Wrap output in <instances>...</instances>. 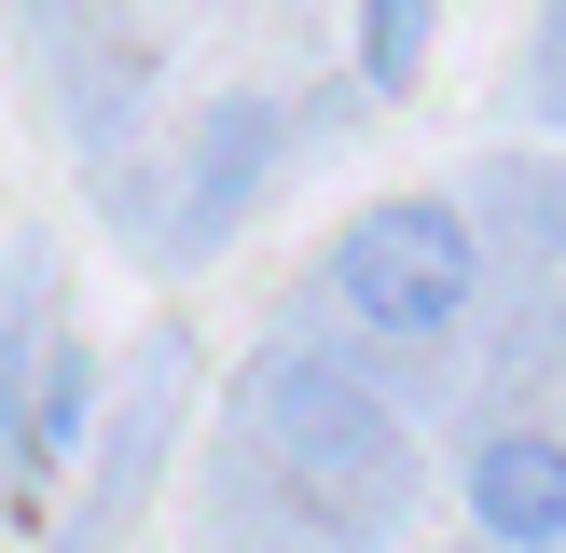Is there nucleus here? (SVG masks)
I'll return each mask as SVG.
<instances>
[{"label": "nucleus", "instance_id": "obj_8", "mask_svg": "<svg viewBox=\"0 0 566 553\" xmlns=\"http://www.w3.org/2000/svg\"><path fill=\"white\" fill-rule=\"evenodd\" d=\"M235 553H346V540H318V525H276V540H235Z\"/></svg>", "mask_w": 566, "mask_h": 553}, {"label": "nucleus", "instance_id": "obj_6", "mask_svg": "<svg viewBox=\"0 0 566 553\" xmlns=\"http://www.w3.org/2000/svg\"><path fill=\"white\" fill-rule=\"evenodd\" d=\"M55 55H70V138L97 180H125V138H138V97H153V42L138 28H55Z\"/></svg>", "mask_w": 566, "mask_h": 553}, {"label": "nucleus", "instance_id": "obj_5", "mask_svg": "<svg viewBox=\"0 0 566 553\" xmlns=\"http://www.w3.org/2000/svg\"><path fill=\"white\" fill-rule=\"evenodd\" d=\"M470 525L497 553H566V442L553 429H484L470 442Z\"/></svg>", "mask_w": 566, "mask_h": 553}, {"label": "nucleus", "instance_id": "obj_1", "mask_svg": "<svg viewBox=\"0 0 566 553\" xmlns=\"http://www.w3.org/2000/svg\"><path fill=\"white\" fill-rule=\"evenodd\" d=\"M249 429H263L276 498H291L318 540H346V553L401 540V512H415V429H401V401H387L359 359L276 346L263 374H249Z\"/></svg>", "mask_w": 566, "mask_h": 553}, {"label": "nucleus", "instance_id": "obj_3", "mask_svg": "<svg viewBox=\"0 0 566 553\" xmlns=\"http://www.w3.org/2000/svg\"><path fill=\"white\" fill-rule=\"evenodd\" d=\"M83 415H97V374H83V346L55 332V276L14 304V332H0V457H14V498H42L55 470L83 457Z\"/></svg>", "mask_w": 566, "mask_h": 553}, {"label": "nucleus", "instance_id": "obj_2", "mask_svg": "<svg viewBox=\"0 0 566 553\" xmlns=\"http://www.w3.org/2000/svg\"><path fill=\"white\" fill-rule=\"evenodd\" d=\"M318 291L346 304L359 332H401V346H429V332L470 319V291H484V249H470V221L442 208V194H374V208L332 236Z\"/></svg>", "mask_w": 566, "mask_h": 553}, {"label": "nucleus", "instance_id": "obj_7", "mask_svg": "<svg viewBox=\"0 0 566 553\" xmlns=\"http://www.w3.org/2000/svg\"><path fill=\"white\" fill-rule=\"evenodd\" d=\"M415 55H429V14H415V0L359 14V83H374V97H401V83H415Z\"/></svg>", "mask_w": 566, "mask_h": 553}, {"label": "nucleus", "instance_id": "obj_4", "mask_svg": "<svg viewBox=\"0 0 566 553\" xmlns=\"http://www.w3.org/2000/svg\"><path fill=\"white\" fill-rule=\"evenodd\" d=\"M263 180H276V97H263V83H221V97L193 111V166H180L166 263H208V249L235 236L249 208H263Z\"/></svg>", "mask_w": 566, "mask_h": 553}]
</instances>
